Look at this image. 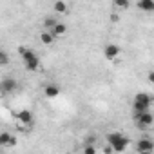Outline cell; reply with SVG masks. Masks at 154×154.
<instances>
[{
  "instance_id": "cell-16",
  "label": "cell",
  "mask_w": 154,
  "mask_h": 154,
  "mask_svg": "<svg viewBox=\"0 0 154 154\" xmlns=\"http://www.w3.org/2000/svg\"><path fill=\"white\" fill-rule=\"evenodd\" d=\"M84 154H96V147L85 143V147H84Z\"/></svg>"
},
{
  "instance_id": "cell-15",
  "label": "cell",
  "mask_w": 154,
  "mask_h": 154,
  "mask_svg": "<svg viewBox=\"0 0 154 154\" xmlns=\"http://www.w3.org/2000/svg\"><path fill=\"white\" fill-rule=\"evenodd\" d=\"M11 134L9 132H2V134H0V145H2V147H9V143H11Z\"/></svg>"
},
{
  "instance_id": "cell-18",
  "label": "cell",
  "mask_w": 154,
  "mask_h": 154,
  "mask_svg": "<svg viewBox=\"0 0 154 154\" xmlns=\"http://www.w3.org/2000/svg\"><path fill=\"white\" fill-rule=\"evenodd\" d=\"M114 8H122V9H125V8H129V2H123V0H116V2H114Z\"/></svg>"
},
{
  "instance_id": "cell-22",
  "label": "cell",
  "mask_w": 154,
  "mask_h": 154,
  "mask_svg": "<svg viewBox=\"0 0 154 154\" xmlns=\"http://www.w3.org/2000/svg\"><path fill=\"white\" fill-rule=\"evenodd\" d=\"M65 154H71V152H65Z\"/></svg>"
},
{
  "instance_id": "cell-8",
  "label": "cell",
  "mask_w": 154,
  "mask_h": 154,
  "mask_svg": "<svg viewBox=\"0 0 154 154\" xmlns=\"http://www.w3.org/2000/svg\"><path fill=\"white\" fill-rule=\"evenodd\" d=\"M17 118H18V122H20L22 125H31V123H33V112L27 111V109L20 111V112L17 114Z\"/></svg>"
},
{
  "instance_id": "cell-21",
  "label": "cell",
  "mask_w": 154,
  "mask_h": 154,
  "mask_svg": "<svg viewBox=\"0 0 154 154\" xmlns=\"http://www.w3.org/2000/svg\"><path fill=\"white\" fill-rule=\"evenodd\" d=\"M111 20H112V22H118V15H116V13H112V15H111Z\"/></svg>"
},
{
  "instance_id": "cell-13",
  "label": "cell",
  "mask_w": 154,
  "mask_h": 154,
  "mask_svg": "<svg viewBox=\"0 0 154 154\" xmlns=\"http://www.w3.org/2000/svg\"><path fill=\"white\" fill-rule=\"evenodd\" d=\"M65 31H67V26H65V24H62V22H58L51 33H53L54 36H62V35H65Z\"/></svg>"
},
{
  "instance_id": "cell-17",
  "label": "cell",
  "mask_w": 154,
  "mask_h": 154,
  "mask_svg": "<svg viewBox=\"0 0 154 154\" xmlns=\"http://www.w3.org/2000/svg\"><path fill=\"white\" fill-rule=\"evenodd\" d=\"M8 62H9V56H8V53H6V51H2V53H0V63L6 65Z\"/></svg>"
},
{
  "instance_id": "cell-19",
  "label": "cell",
  "mask_w": 154,
  "mask_h": 154,
  "mask_svg": "<svg viewBox=\"0 0 154 154\" xmlns=\"http://www.w3.org/2000/svg\"><path fill=\"white\" fill-rule=\"evenodd\" d=\"M147 78H149V82H150V84H154V71H149Z\"/></svg>"
},
{
  "instance_id": "cell-20",
  "label": "cell",
  "mask_w": 154,
  "mask_h": 154,
  "mask_svg": "<svg viewBox=\"0 0 154 154\" xmlns=\"http://www.w3.org/2000/svg\"><path fill=\"white\" fill-rule=\"evenodd\" d=\"M15 145H17V136H13V138H11V143H9V147H15Z\"/></svg>"
},
{
  "instance_id": "cell-10",
  "label": "cell",
  "mask_w": 154,
  "mask_h": 154,
  "mask_svg": "<svg viewBox=\"0 0 154 154\" xmlns=\"http://www.w3.org/2000/svg\"><path fill=\"white\" fill-rule=\"evenodd\" d=\"M138 8L141 11H145V13H152L154 11V0H140Z\"/></svg>"
},
{
  "instance_id": "cell-1",
  "label": "cell",
  "mask_w": 154,
  "mask_h": 154,
  "mask_svg": "<svg viewBox=\"0 0 154 154\" xmlns=\"http://www.w3.org/2000/svg\"><path fill=\"white\" fill-rule=\"evenodd\" d=\"M107 145L114 152H123V150H127V147L131 145V141L122 132H109L107 134Z\"/></svg>"
},
{
  "instance_id": "cell-4",
  "label": "cell",
  "mask_w": 154,
  "mask_h": 154,
  "mask_svg": "<svg viewBox=\"0 0 154 154\" xmlns=\"http://www.w3.org/2000/svg\"><path fill=\"white\" fill-rule=\"evenodd\" d=\"M132 118H134V123H136L140 129H149V127L154 123V116H152L150 111H147V112H134Z\"/></svg>"
},
{
  "instance_id": "cell-12",
  "label": "cell",
  "mask_w": 154,
  "mask_h": 154,
  "mask_svg": "<svg viewBox=\"0 0 154 154\" xmlns=\"http://www.w3.org/2000/svg\"><path fill=\"white\" fill-rule=\"evenodd\" d=\"M56 24H58V18L56 17H47L44 20V31H53Z\"/></svg>"
},
{
  "instance_id": "cell-6",
  "label": "cell",
  "mask_w": 154,
  "mask_h": 154,
  "mask_svg": "<svg viewBox=\"0 0 154 154\" xmlns=\"http://www.w3.org/2000/svg\"><path fill=\"white\" fill-rule=\"evenodd\" d=\"M120 53H122V49H120V45H116V44H107V45L103 47V56H105L107 60H116V58L120 56Z\"/></svg>"
},
{
  "instance_id": "cell-9",
  "label": "cell",
  "mask_w": 154,
  "mask_h": 154,
  "mask_svg": "<svg viewBox=\"0 0 154 154\" xmlns=\"http://www.w3.org/2000/svg\"><path fill=\"white\" fill-rule=\"evenodd\" d=\"M44 94H45L47 98H58V94H60V85H56V84L45 85V87H44Z\"/></svg>"
},
{
  "instance_id": "cell-14",
  "label": "cell",
  "mask_w": 154,
  "mask_h": 154,
  "mask_svg": "<svg viewBox=\"0 0 154 154\" xmlns=\"http://www.w3.org/2000/svg\"><path fill=\"white\" fill-rule=\"evenodd\" d=\"M53 9H54L58 15H63V13L67 11V4H65V2H62V0H58V2H54V4H53Z\"/></svg>"
},
{
  "instance_id": "cell-3",
  "label": "cell",
  "mask_w": 154,
  "mask_h": 154,
  "mask_svg": "<svg viewBox=\"0 0 154 154\" xmlns=\"http://www.w3.org/2000/svg\"><path fill=\"white\" fill-rule=\"evenodd\" d=\"M150 103H152L150 94L138 93L132 100V109H134V112H147V111H150Z\"/></svg>"
},
{
  "instance_id": "cell-5",
  "label": "cell",
  "mask_w": 154,
  "mask_h": 154,
  "mask_svg": "<svg viewBox=\"0 0 154 154\" xmlns=\"http://www.w3.org/2000/svg\"><path fill=\"white\" fill-rule=\"evenodd\" d=\"M136 150H138V154H152L154 152V141L147 136H141L136 141Z\"/></svg>"
},
{
  "instance_id": "cell-11",
  "label": "cell",
  "mask_w": 154,
  "mask_h": 154,
  "mask_svg": "<svg viewBox=\"0 0 154 154\" xmlns=\"http://www.w3.org/2000/svg\"><path fill=\"white\" fill-rule=\"evenodd\" d=\"M54 35L51 33V31H42L40 33V40H42V44H45V45H51L53 42H54Z\"/></svg>"
},
{
  "instance_id": "cell-2",
  "label": "cell",
  "mask_w": 154,
  "mask_h": 154,
  "mask_svg": "<svg viewBox=\"0 0 154 154\" xmlns=\"http://www.w3.org/2000/svg\"><path fill=\"white\" fill-rule=\"evenodd\" d=\"M20 54H22L24 67H26L29 72H35V71H38V67H40V58H38V54H36L33 49L20 47Z\"/></svg>"
},
{
  "instance_id": "cell-7",
  "label": "cell",
  "mask_w": 154,
  "mask_h": 154,
  "mask_svg": "<svg viewBox=\"0 0 154 154\" xmlns=\"http://www.w3.org/2000/svg\"><path fill=\"white\" fill-rule=\"evenodd\" d=\"M0 87H2V93L8 94V93H13L17 87H18V82L15 78H4L2 84H0Z\"/></svg>"
}]
</instances>
